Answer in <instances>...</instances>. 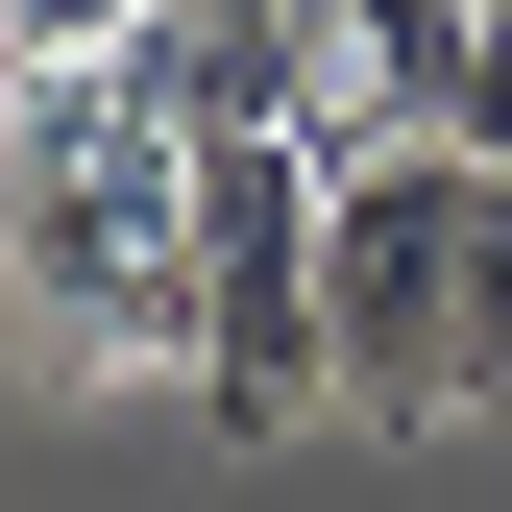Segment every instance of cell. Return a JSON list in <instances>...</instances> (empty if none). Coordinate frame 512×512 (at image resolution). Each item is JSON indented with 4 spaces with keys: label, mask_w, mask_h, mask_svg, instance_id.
Here are the masks:
<instances>
[{
    "label": "cell",
    "mask_w": 512,
    "mask_h": 512,
    "mask_svg": "<svg viewBox=\"0 0 512 512\" xmlns=\"http://www.w3.org/2000/svg\"><path fill=\"white\" fill-rule=\"evenodd\" d=\"M317 317H342V415H464V147H342L317 196Z\"/></svg>",
    "instance_id": "obj_3"
},
{
    "label": "cell",
    "mask_w": 512,
    "mask_h": 512,
    "mask_svg": "<svg viewBox=\"0 0 512 512\" xmlns=\"http://www.w3.org/2000/svg\"><path fill=\"white\" fill-rule=\"evenodd\" d=\"M317 196H342V147H317V122H220V147H196V415H220V439H293V415H342Z\"/></svg>",
    "instance_id": "obj_2"
},
{
    "label": "cell",
    "mask_w": 512,
    "mask_h": 512,
    "mask_svg": "<svg viewBox=\"0 0 512 512\" xmlns=\"http://www.w3.org/2000/svg\"><path fill=\"white\" fill-rule=\"evenodd\" d=\"M464 415H512V171L464 147Z\"/></svg>",
    "instance_id": "obj_5"
},
{
    "label": "cell",
    "mask_w": 512,
    "mask_h": 512,
    "mask_svg": "<svg viewBox=\"0 0 512 512\" xmlns=\"http://www.w3.org/2000/svg\"><path fill=\"white\" fill-rule=\"evenodd\" d=\"M0 317L49 366H196V122L122 49L0 74Z\"/></svg>",
    "instance_id": "obj_1"
},
{
    "label": "cell",
    "mask_w": 512,
    "mask_h": 512,
    "mask_svg": "<svg viewBox=\"0 0 512 512\" xmlns=\"http://www.w3.org/2000/svg\"><path fill=\"white\" fill-rule=\"evenodd\" d=\"M464 98V0H293V122L317 147H415Z\"/></svg>",
    "instance_id": "obj_4"
},
{
    "label": "cell",
    "mask_w": 512,
    "mask_h": 512,
    "mask_svg": "<svg viewBox=\"0 0 512 512\" xmlns=\"http://www.w3.org/2000/svg\"><path fill=\"white\" fill-rule=\"evenodd\" d=\"M49 49H147V0H0V74H49Z\"/></svg>",
    "instance_id": "obj_7"
},
{
    "label": "cell",
    "mask_w": 512,
    "mask_h": 512,
    "mask_svg": "<svg viewBox=\"0 0 512 512\" xmlns=\"http://www.w3.org/2000/svg\"><path fill=\"white\" fill-rule=\"evenodd\" d=\"M439 147H488V171H512V0H464V98H439Z\"/></svg>",
    "instance_id": "obj_6"
}]
</instances>
